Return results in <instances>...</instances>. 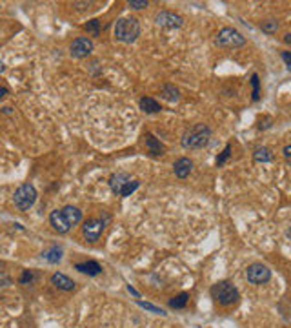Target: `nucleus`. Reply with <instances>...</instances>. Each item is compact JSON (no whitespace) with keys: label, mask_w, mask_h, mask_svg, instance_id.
I'll use <instances>...</instances> for the list:
<instances>
[{"label":"nucleus","mask_w":291,"mask_h":328,"mask_svg":"<svg viewBox=\"0 0 291 328\" xmlns=\"http://www.w3.org/2000/svg\"><path fill=\"white\" fill-rule=\"evenodd\" d=\"M82 221V212L75 206H64L60 210L50 213V222L53 230L58 233H68L73 226H76Z\"/></svg>","instance_id":"nucleus-1"},{"label":"nucleus","mask_w":291,"mask_h":328,"mask_svg":"<svg viewBox=\"0 0 291 328\" xmlns=\"http://www.w3.org/2000/svg\"><path fill=\"white\" fill-rule=\"evenodd\" d=\"M211 139V128L206 124H195L188 128L182 135V148L184 150H202L210 144Z\"/></svg>","instance_id":"nucleus-2"},{"label":"nucleus","mask_w":291,"mask_h":328,"mask_svg":"<svg viewBox=\"0 0 291 328\" xmlns=\"http://www.w3.org/2000/svg\"><path fill=\"white\" fill-rule=\"evenodd\" d=\"M140 35V24L135 17H122L115 24V39L124 44L135 42Z\"/></svg>","instance_id":"nucleus-3"},{"label":"nucleus","mask_w":291,"mask_h":328,"mask_svg":"<svg viewBox=\"0 0 291 328\" xmlns=\"http://www.w3.org/2000/svg\"><path fill=\"white\" fill-rule=\"evenodd\" d=\"M211 295L222 306H231V304H235L238 301V297H240L238 290L231 283H228V281H220L218 284H215V286L211 288Z\"/></svg>","instance_id":"nucleus-4"},{"label":"nucleus","mask_w":291,"mask_h":328,"mask_svg":"<svg viewBox=\"0 0 291 328\" xmlns=\"http://www.w3.org/2000/svg\"><path fill=\"white\" fill-rule=\"evenodd\" d=\"M13 202H15V206L18 208V210H22V212L30 210V208L36 202V190H35V186H33V184H30V182L22 184V186L15 192V195H13Z\"/></svg>","instance_id":"nucleus-5"},{"label":"nucleus","mask_w":291,"mask_h":328,"mask_svg":"<svg viewBox=\"0 0 291 328\" xmlns=\"http://www.w3.org/2000/svg\"><path fill=\"white\" fill-rule=\"evenodd\" d=\"M215 44L222 46V48H238V46L246 44V37L242 35L240 31H236L235 28H224V30L218 31Z\"/></svg>","instance_id":"nucleus-6"},{"label":"nucleus","mask_w":291,"mask_h":328,"mask_svg":"<svg viewBox=\"0 0 291 328\" xmlns=\"http://www.w3.org/2000/svg\"><path fill=\"white\" fill-rule=\"evenodd\" d=\"M104 228H106V221H104V219L93 217V219H88V221H84L82 233H84L86 241L96 242L98 239H100L102 233H104Z\"/></svg>","instance_id":"nucleus-7"},{"label":"nucleus","mask_w":291,"mask_h":328,"mask_svg":"<svg viewBox=\"0 0 291 328\" xmlns=\"http://www.w3.org/2000/svg\"><path fill=\"white\" fill-rule=\"evenodd\" d=\"M246 277L253 284H264L271 279V270L262 262H253L251 266H248Z\"/></svg>","instance_id":"nucleus-8"},{"label":"nucleus","mask_w":291,"mask_h":328,"mask_svg":"<svg viewBox=\"0 0 291 328\" xmlns=\"http://www.w3.org/2000/svg\"><path fill=\"white\" fill-rule=\"evenodd\" d=\"M155 24L160 26V28L173 30V28H180L184 24V19L176 13H171V11H158L155 15Z\"/></svg>","instance_id":"nucleus-9"},{"label":"nucleus","mask_w":291,"mask_h":328,"mask_svg":"<svg viewBox=\"0 0 291 328\" xmlns=\"http://www.w3.org/2000/svg\"><path fill=\"white\" fill-rule=\"evenodd\" d=\"M91 51H93V42L88 37H78L70 46V53L75 59H84V57L91 55Z\"/></svg>","instance_id":"nucleus-10"},{"label":"nucleus","mask_w":291,"mask_h":328,"mask_svg":"<svg viewBox=\"0 0 291 328\" xmlns=\"http://www.w3.org/2000/svg\"><path fill=\"white\" fill-rule=\"evenodd\" d=\"M191 170H193V161L188 159V157H182V159H178V161L173 164V172H175V175L178 177V179H186L191 173Z\"/></svg>","instance_id":"nucleus-11"},{"label":"nucleus","mask_w":291,"mask_h":328,"mask_svg":"<svg viewBox=\"0 0 291 328\" xmlns=\"http://www.w3.org/2000/svg\"><path fill=\"white\" fill-rule=\"evenodd\" d=\"M51 283H53L55 288L64 290V292H71V290L75 288V281H71L68 275H64V273H60V272H56L51 275Z\"/></svg>","instance_id":"nucleus-12"},{"label":"nucleus","mask_w":291,"mask_h":328,"mask_svg":"<svg viewBox=\"0 0 291 328\" xmlns=\"http://www.w3.org/2000/svg\"><path fill=\"white\" fill-rule=\"evenodd\" d=\"M130 181H131V177L128 175V173H115V175H113V177L110 179L111 192L115 193V195H120L122 188H124Z\"/></svg>","instance_id":"nucleus-13"},{"label":"nucleus","mask_w":291,"mask_h":328,"mask_svg":"<svg viewBox=\"0 0 291 328\" xmlns=\"http://www.w3.org/2000/svg\"><path fill=\"white\" fill-rule=\"evenodd\" d=\"M146 146L150 148V153L153 157H158V155L164 153V146L160 144L158 139H155L153 133H146Z\"/></svg>","instance_id":"nucleus-14"},{"label":"nucleus","mask_w":291,"mask_h":328,"mask_svg":"<svg viewBox=\"0 0 291 328\" xmlns=\"http://www.w3.org/2000/svg\"><path fill=\"white\" fill-rule=\"evenodd\" d=\"M76 270L82 273H88V275H98V273L102 272V266L98 264V262L95 261H88V262H78L76 264Z\"/></svg>","instance_id":"nucleus-15"},{"label":"nucleus","mask_w":291,"mask_h":328,"mask_svg":"<svg viewBox=\"0 0 291 328\" xmlns=\"http://www.w3.org/2000/svg\"><path fill=\"white\" fill-rule=\"evenodd\" d=\"M138 106H140V110L144 113H158L160 111V104L155 99H151V97H142L138 101Z\"/></svg>","instance_id":"nucleus-16"},{"label":"nucleus","mask_w":291,"mask_h":328,"mask_svg":"<svg viewBox=\"0 0 291 328\" xmlns=\"http://www.w3.org/2000/svg\"><path fill=\"white\" fill-rule=\"evenodd\" d=\"M44 259L51 264H56V262H60L62 259V248L60 246H51L48 252L44 253Z\"/></svg>","instance_id":"nucleus-17"},{"label":"nucleus","mask_w":291,"mask_h":328,"mask_svg":"<svg viewBox=\"0 0 291 328\" xmlns=\"http://www.w3.org/2000/svg\"><path fill=\"white\" fill-rule=\"evenodd\" d=\"M253 159L256 162H271L273 161V153L268 148H256L255 153H253Z\"/></svg>","instance_id":"nucleus-18"},{"label":"nucleus","mask_w":291,"mask_h":328,"mask_svg":"<svg viewBox=\"0 0 291 328\" xmlns=\"http://www.w3.org/2000/svg\"><path fill=\"white\" fill-rule=\"evenodd\" d=\"M188 299H190V293L182 292V293H178V295H175V297L171 299L170 306L175 308V310H180V308H184L188 304Z\"/></svg>","instance_id":"nucleus-19"},{"label":"nucleus","mask_w":291,"mask_h":328,"mask_svg":"<svg viewBox=\"0 0 291 328\" xmlns=\"http://www.w3.org/2000/svg\"><path fill=\"white\" fill-rule=\"evenodd\" d=\"M136 304L140 308H144V310H148V312H151V313H156V315H166V310H162L160 306H155V304H151V303H144V301H136Z\"/></svg>","instance_id":"nucleus-20"},{"label":"nucleus","mask_w":291,"mask_h":328,"mask_svg":"<svg viewBox=\"0 0 291 328\" xmlns=\"http://www.w3.org/2000/svg\"><path fill=\"white\" fill-rule=\"evenodd\" d=\"M162 93H164V99L170 101V102H173V101L178 99V90L173 88V86H164V88H162Z\"/></svg>","instance_id":"nucleus-21"},{"label":"nucleus","mask_w":291,"mask_h":328,"mask_svg":"<svg viewBox=\"0 0 291 328\" xmlns=\"http://www.w3.org/2000/svg\"><path fill=\"white\" fill-rule=\"evenodd\" d=\"M138 186H140V182L138 181H130L128 184H126L124 188H122V192H120V195L122 197H130L133 192H136L138 190Z\"/></svg>","instance_id":"nucleus-22"},{"label":"nucleus","mask_w":291,"mask_h":328,"mask_svg":"<svg viewBox=\"0 0 291 328\" xmlns=\"http://www.w3.org/2000/svg\"><path fill=\"white\" fill-rule=\"evenodd\" d=\"M260 30L264 31V33H270V35H273V33H276V30H278V22L276 21H266L260 24Z\"/></svg>","instance_id":"nucleus-23"},{"label":"nucleus","mask_w":291,"mask_h":328,"mask_svg":"<svg viewBox=\"0 0 291 328\" xmlns=\"http://www.w3.org/2000/svg\"><path fill=\"white\" fill-rule=\"evenodd\" d=\"M98 24H100L98 21H90V22H88V24H86L88 33H91L93 37H98Z\"/></svg>","instance_id":"nucleus-24"},{"label":"nucleus","mask_w":291,"mask_h":328,"mask_svg":"<svg viewBox=\"0 0 291 328\" xmlns=\"http://www.w3.org/2000/svg\"><path fill=\"white\" fill-rule=\"evenodd\" d=\"M251 84H253V101H258V97H260V91H258V75H253L251 77Z\"/></svg>","instance_id":"nucleus-25"},{"label":"nucleus","mask_w":291,"mask_h":328,"mask_svg":"<svg viewBox=\"0 0 291 328\" xmlns=\"http://www.w3.org/2000/svg\"><path fill=\"white\" fill-rule=\"evenodd\" d=\"M230 153H231V146H230V144H228V146L224 148V152H222V155L218 157V159H216V166H222V164H224V162L228 161V157H230Z\"/></svg>","instance_id":"nucleus-26"},{"label":"nucleus","mask_w":291,"mask_h":328,"mask_svg":"<svg viewBox=\"0 0 291 328\" xmlns=\"http://www.w3.org/2000/svg\"><path fill=\"white\" fill-rule=\"evenodd\" d=\"M128 6L133 10H142V8H148V0H130Z\"/></svg>","instance_id":"nucleus-27"},{"label":"nucleus","mask_w":291,"mask_h":328,"mask_svg":"<svg viewBox=\"0 0 291 328\" xmlns=\"http://www.w3.org/2000/svg\"><path fill=\"white\" fill-rule=\"evenodd\" d=\"M33 279H35L33 272H30V270H24V273H22V277H20V284H30Z\"/></svg>","instance_id":"nucleus-28"},{"label":"nucleus","mask_w":291,"mask_h":328,"mask_svg":"<svg viewBox=\"0 0 291 328\" xmlns=\"http://www.w3.org/2000/svg\"><path fill=\"white\" fill-rule=\"evenodd\" d=\"M8 284H11L10 275H6V273H0V288H2V286H8Z\"/></svg>","instance_id":"nucleus-29"},{"label":"nucleus","mask_w":291,"mask_h":328,"mask_svg":"<svg viewBox=\"0 0 291 328\" xmlns=\"http://www.w3.org/2000/svg\"><path fill=\"white\" fill-rule=\"evenodd\" d=\"M282 59L286 62L288 68H291V57H290V51H282Z\"/></svg>","instance_id":"nucleus-30"},{"label":"nucleus","mask_w":291,"mask_h":328,"mask_svg":"<svg viewBox=\"0 0 291 328\" xmlns=\"http://www.w3.org/2000/svg\"><path fill=\"white\" fill-rule=\"evenodd\" d=\"M8 93H10V91H8V88H0V101H2V99H6V97H8Z\"/></svg>","instance_id":"nucleus-31"},{"label":"nucleus","mask_w":291,"mask_h":328,"mask_svg":"<svg viewBox=\"0 0 291 328\" xmlns=\"http://www.w3.org/2000/svg\"><path fill=\"white\" fill-rule=\"evenodd\" d=\"M290 155H291V146L288 144V146H284V157H286V159H290Z\"/></svg>","instance_id":"nucleus-32"},{"label":"nucleus","mask_w":291,"mask_h":328,"mask_svg":"<svg viewBox=\"0 0 291 328\" xmlns=\"http://www.w3.org/2000/svg\"><path fill=\"white\" fill-rule=\"evenodd\" d=\"M128 290H130V293H133L135 297H138V292H136V290H135L133 286H128Z\"/></svg>","instance_id":"nucleus-33"},{"label":"nucleus","mask_w":291,"mask_h":328,"mask_svg":"<svg viewBox=\"0 0 291 328\" xmlns=\"http://www.w3.org/2000/svg\"><path fill=\"white\" fill-rule=\"evenodd\" d=\"M2 113H6V115H11V113H13V110H11V108H2Z\"/></svg>","instance_id":"nucleus-34"},{"label":"nucleus","mask_w":291,"mask_h":328,"mask_svg":"<svg viewBox=\"0 0 291 328\" xmlns=\"http://www.w3.org/2000/svg\"><path fill=\"white\" fill-rule=\"evenodd\" d=\"M284 42H286V44H290V42H291V35H290V33H288V35H284Z\"/></svg>","instance_id":"nucleus-35"},{"label":"nucleus","mask_w":291,"mask_h":328,"mask_svg":"<svg viewBox=\"0 0 291 328\" xmlns=\"http://www.w3.org/2000/svg\"><path fill=\"white\" fill-rule=\"evenodd\" d=\"M6 71V66H4V62H0V73H4Z\"/></svg>","instance_id":"nucleus-36"},{"label":"nucleus","mask_w":291,"mask_h":328,"mask_svg":"<svg viewBox=\"0 0 291 328\" xmlns=\"http://www.w3.org/2000/svg\"><path fill=\"white\" fill-rule=\"evenodd\" d=\"M0 313H2V312H0Z\"/></svg>","instance_id":"nucleus-37"}]
</instances>
